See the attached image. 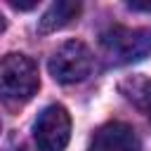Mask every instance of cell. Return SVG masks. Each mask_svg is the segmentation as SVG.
I'll use <instances>...</instances> for the list:
<instances>
[{"label": "cell", "mask_w": 151, "mask_h": 151, "mask_svg": "<svg viewBox=\"0 0 151 151\" xmlns=\"http://www.w3.org/2000/svg\"><path fill=\"white\" fill-rule=\"evenodd\" d=\"M40 87L38 66L31 57L12 52L0 59V99L7 104H26Z\"/></svg>", "instance_id": "cell-1"}, {"label": "cell", "mask_w": 151, "mask_h": 151, "mask_svg": "<svg viewBox=\"0 0 151 151\" xmlns=\"http://www.w3.org/2000/svg\"><path fill=\"white\" fill-rule=\"evenodd\" d=\"M99 45L111 64H134L151 54V31L149 28H130V26H111L99 35Z\"/></svg>", "instance_id": "cell-2"}, {"label": "cell", "mask_w": 151, "mask_h": 151, "mask_svg": "<svg viewBox=\"0 0 151 151\" xmlns=\"http://www.w3.org/2000/svg\"><path fill=\"white\" fill-rule=\"evenodd\" d=\"M50 73L57 83L64 85H73L85 80L92 68H94V54L92 50L80 42V40H68L61 47L54 50V54L50 57Z\"/></svg>", "instance_id": "cell-3"}, {"label": "cell", "mask_w": 151, "mask_h": 151, "mask_svg": "<svg viewBox=\"0 0 151 151\" xmlns=\"http://www.w3.org/2000/svg\"><path fill=\"white\" fill-rule=\"evenodd\" d=\"M38 151H64L71 139V116L61 104H50L38 113L33 125Z\"/></svg>", "instance_id": "cell-4"}, {"label": "cell", "mask_w": 151, "mask_h": 151, "mask_svg": "<svg viewBox=\"0 0 151 151\" xmlns=\"http://www.w3.org/2000/svg\"><path fill=\"white\" fill-rule=\"evenodd\" d=\"M90 151H142V142L130 125L106 123L94 132Z\"/></svg>", "instance_id": "cell-5"}, {"label": "cell", "mask_w": 151, "mask_h": 151, "mask_svg": "<svg viewBox=\"0 0 151 151\" xmlns=\"http://www.w3.org/2000/svg\"><path fill=\"white\" fill-rule=\"evenodd\" d=\"M80 9H83V5L78 0H57V2H52L38 21V33H54V31L68 26L73 19H78Z\"/></svg>", "instance_id": "cell-6"}, {"label": "cell", "mask_w": 151, "mask_h": 151, "mask_svg": "<svg viewBox=\"0 0 151 151\" xmlns=\"http://www.w3.org/2000/svg\"><path fill=\"white\" fill-rule=\"evenodd\" d=\"M120 92L137 109H142L149 116V120H151V80H146L142 76H132V78H127V80L120 83Z\"/></svg>", "instance_id": "cell-7"}, {"label": "cell", "mask_w": 151, "mask_h": 151, "mask_svg": "<svg viewBox=\"0 0 151 151\" xmlns=\"http://www.w3.org/2000/svg\"><path fill=\"white\" fill-rule=\"evenodd\" d=\"M7 5L9 7H14V9H19V12H28V9H35L38 7V2L33 0V2H17V0H7Z\"/></svg>", "instance_id": "cell-8"}, {"label": "cell", "mask_w": 151, "mask_h": 151, "mask_svg": "<svg viewBox=\"0 0 151 151\" xmlns=\"http://www.w3.org/2000/svg\"><path fill=\"white\" fill-rule=\"evenodd\" d=\"M127 7L134 12H151V2H139V0H130Z\"/></svg>", "instance_id": "cell-9"}, {"label": "cell", "mask_w": 151, "mask_h": 151, "mask_svg": "<svg viewBox=\"0 0 151 151\" xmlns=\"http://www.w3.org/2000/svg\"><path fill=\"white\" fill-rule=\"evenodd\" d=\"M5 26H7V21H5V17H2V12H0V33L5 31Z\"/></svg>", "instance_id": "cell-10"}]
</instances>
